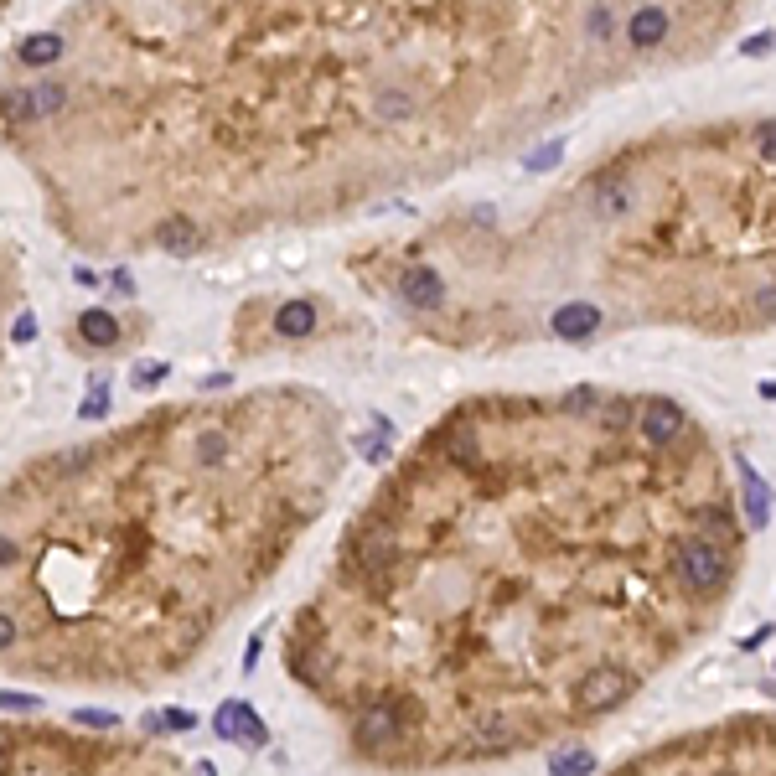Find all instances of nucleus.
Instances as JSON below:
<instances>
[{
	"label": "nucleus",
	"mask_w": 776,
	"mask_h": 776,
	"mask_svg": "<svg viewBox=\"0 0 776 776\" xmlns=\"http://www.w3.org/2000/svg\"><path fill=\"white\" fill-rule=\"evenodd\" d=\"M197 238H202V233H197V223H187V218H171V223L156 228V244H166L171 254H192Z\"/></svg>",
	"instance_id": "8"
},
{
	"label": "nucleus",
	"mask_w": 776,
	"mask_h": 776,
	"mask_svg": "<svg viewBox=\"0 0 776 776\" xmlns=\"http://www.w3.org/2000/svg\"><path fill=\"white\" fill-rule=\"evenodd\" d=\"M590 766H595L590 751H564V756H554V776H580V771H590Z\"/></svg>",
	"instance_id": "10"
},
{
	"label": "nucleus",
	"mask_w": 776,
	"mask_h": 776,
	"mask_svg": "<svg viewBox=\"0 0 776 776\" xmlns=\"http://www.w3.org/2000/svg\"><path fill=\"white\" fill-rule=\"evenodd\" d=\"M218 735L244 740V745H264V740H270V730L254 720L249 704H223V709H218Z\"/></svg>",
	"instance_id": "4"
},
{
	"label": "nucleus",
	"mask_w": 776,
	"mask_h": 776,
	"mask_svg": "<svg viewBox=\"0 0 776 776\" xmlns=\"http://www.w3.org/2000/svg\"><path fill=\"white\" fill-rule=\"evenodd\" d=\"M637 689V673L632 668H590L580 683H575V714H606L616 704H626Z\"/></svg>",
	"instance_id": "1"
},
{
	"label": "nucleus",
	"mask_w": 776,
	"mask_h": 776,
	"mask_svg": "<svg viewBox=\"0 0 776 776\" xmlns=\"http://www.w3.org/2000/svg\"><path fill=\"white\" fill-rule=\"evenodd\" d=\"M78 332L88 337V342H114V332H119V326H114V316H104V311H83L78 316Z\"/></svg>",
	"instance_id": "9"
},
{
	"label": "nucleus",
	"mask_w": 776,
	"mask_h": 776,
	"mask_svg": "<svg viewBox=\"0 0 776 776\" xmlns=\"http://www.w3.org/2000/svg\"><path fill=\"white\" fill-rule=\"evenodd\" d=\"M311 326H316V311L306 301H290L275 316V337H311Z\"/></svg>",
	"instance_id": "5"
},
{
	"label": "nucleus",
	"mask_w": 776,
	"mask_h": 776,
	"mask_svg": "<svg viewBox=\"0 0 776 776\" xmlns=\"http://www.w3.org/2000/svg\"><path fill=\"white\" fill-rule=\"evenodd\" d=\"M549 326H554V337H564V342H585V337L601 332V306H595V301H564L549 316Z\"/></svg>",
	"instance_id": "2"
},
{
	"label": "nucleus",
	"mask_w": 776,
	"mask_h": 776,
	"mask_svg": "<svg viewBox=\"0 0 776 776\" xmlns=\"http://www.w3.org/2000/svg\"><path fill=\"white\" fill-rule=\"evenodd\" d=\"M399 295H404L409 306L430 311V306H440V301H445V280H440L435 264H409V270L399 275Z\"/></svg>",
	"instance_id": "3"
},
{
	"label": "nucleus",
	"mask_w": 776,
	"mask_h": 776,
	"mask_svg": "<svg viewBox=\"0 0 776 776\" xmlns=\"http://www.w3.org/2000/svg\"><path fill=\"white\" fill-rule=\"evenodd\" d=\"M663 32H668V11L647 6V11H637V16H632V42H637V47H658V42H663Z\"/></svg>",
	"instance_id": "7"
},
{
	"label": "nucleus",
	"mask_w": 776,
	"mask_h": 776,
	"mask_svg": "<svg viewBox=\"0 0 776 776\" xmlns=\"http://www.w3.org/2000/svg\"><path fill=\"white\" fill-rule=\"evenodd\" d=\"M63 32H42V37H26L21 42V63H32V68H42V63H57L63 57Z\"/></svg>",
	"instance_id": "6"
}]
</instances>
